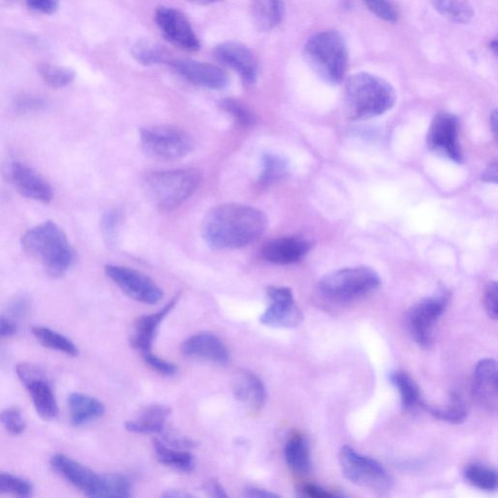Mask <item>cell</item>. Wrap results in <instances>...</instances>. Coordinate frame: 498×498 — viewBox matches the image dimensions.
Listing matches in <instances>:
<instances>
[{"label":"cell","instance_id":"obj_1","mask_svg":"<svg viewBox=\"0 0 498 498\" xmlns=\"http://www.w3.org/2000/svg\"><path fill=\"white\" fill-rule=\"evenodd\" d=\"M268 219L249 206L228 204L211 208L203 221L206 243L215 249H235L256 242L264 235Z\"/></svg>","mask_w":498,"mask_h":498},{"label":"cell","instance_id":"obj_43","mask_svg":"<svg viewBox=\"0 0 498 498\" xmlns=\"http://www.w3.org/2000/svg\"><path fill=\"white\" fill-rule=\"evenodd\" d=\"M484 308L491 318H497V283L491 282L484 293Z\"/></svg>","mask_w":498,"mask_h":498},{"label":"cell","instance_id":"obj_39","mask_svg":"<svg viewBox=\"0 0 498 498\" xmlns=\"http://www.w3.org/2000/svg\"><path fill=\"white\" fill-rule=\"evenodd\" d=\"M32 484L26 479L0 472V493L28 497L32 493Z\"/></svg>","mask_w":498,"mask_h":498},{"label":"cell","instance_id":"obj_20","mask_svg":"<svg viewBox=\"0 0 498 498\" xmlns=\"http://www.w3.org/2000/svg\"><path fill=\"white\" fill-rule=\"evenodd\" d=\"M310 243L300 236H282L265 244L263 256L268 263L277 265H290L305 257Z\"/></svg>","mask_w":498,"mask_h":498},{"label":"cell","instance_id":"obj_37","mask_svg":"<svg viewBox=\"0 0 498 498\" xmlns=\"http://www.w3.org/2000/svg\"><path fill=\"white\" fill-rule=\"evenodd\" d=\"M39 72L44 82L54 89L65 88L76 78L72 69L52 64H42Z\"/></svg>","mask_w":498,"mask_h":498},{"label":"cell","instance_id":"obj_30","mask_svg":"<svg viewBox=\"0 0 498 498\" xmlns=\"http://www.w3.org/2000/svg\"><path fill=\"white\" fill-rule=\"evenodd\" d=\"M131 53L136 61L145 67L170 64L171 60L163 46L148 40L135 42L132 46Z\"/></svg>","mask_w":498,"mask_h":498},{"label":"cell","instance_id":"obj_38","mask_svg":"<svg viewBox=\"0 0 498 498\" xmlns=\"http://www.w3.org/2000/svg\"><path fill=\"white\" fill-rule=\"evenodd\" d=\"M219 106L222 110L227 112L236 123L243 126H253L257 122V118L253 110L246 105L235 98H223L219 102Z\"/></svg>","mask_w":498,"mask_h":498},{"label":"cell","instance_id":"obj_3","mask_svg":"<svg viewBox=\"0 0 498 498\" xmlns=\"http://www.w3.org/2000/svg\"><path fill=\"white\" fill-rule=\"evenodd\" d=\"M24 252L40 259L50 276H64L76 259L68 236L56 223L46 221L28 231L22 239Z\"/></svg>","mask_w":498,"mask_h":498},{"label":"cell","instance_id":"obj_44","mask_svg":"<svg viewBox=\"0 0 498 498\" xmlns=\"http://www.w3.org/2000/svg\"><path fill=\"white\" fill-rule=\"evenodd\" d=\"M161 433H163V432H161ZM163 436H164V440H161V441H163L165 444L172 447H177V449H180V450L190 449V447H193L195 445L194 442L189 438H185V436L179 435L174 432H165L163 433Z\"/></svg>","mask_w":498,"mask_h":498},{"label":"cell","instance_id":"obj_47","mask_svg":"<svg viewBox=\"0 0 498 498\" xmlns=\"http://www.w3.org/2000/svg\"><path fill=\"white\" fill-rule=\"evenodd\" d=\"M205 489L211 497L226 498L228 497L226 490L216 479H209L205 483Z\"/></svg>","mask_w":498,"mask_h":498},{"label":"cell","instance_id":"obj_24","mask_svg":"<svg viewBox=\"0 0 498 498\" xmlns=\"http://www.w3.org/2000/svg\"><path fill=\"white\" fill-rule=\"evenodd\" d=\"M171 414V410L169 406L148 405L141 410L138 417L126 423V429L139 434L161 433L165 429L166 421Z\"/></svg>","mask_w":498,"mask_h":498},{"label":"cell","instance_id":"obj_15","mask_svg":"<svg viewBox=\"0 0 498 498\" xmlns=\"http://www.w3.org/2000/svg\"><path fill=\"white\" fill-rule=\"evenodd\" d=\"M171 67L185 80L209 90H222L229 83L227 73L219 67L190 59L171 60Z\"/></svg>","mask_w":498,"mask_h":498},{"label":"cell","instance_id":"obj_46","mask_svg":"<svg viewBox=\"0 0 498 498\" xmlns=\"http://www.w3.org/2000/svg\"><path fill=\"white\" fill-rule=\"evenodd\" d=\"M16 332V321L6 316H0V339L8 338Z\"/></svg>","mask_w":498,"mask_h":498},{"label":"cell","instance_id":"obj_21","mask_svg":"<svg viewBox=\"0 0 498 498\" xmlns=\"http://www.w3.org/2000/svg\"><path fill=\"white\" fill-rule=\"evenodd\" d=\"M181 353L186 356L203 358L218 364H227L230 354L217 335L198 333L183 342Z\"/></svg>","mask_w":498,"mask_h":498},{"label":"cell","instance_id":"obj_14","mask_svg":"<svg viewBox=\"0 0 498 498\" xmlns=\"http://www.w3.org/2000/svg\"><path fill=\"white\" fill-rule=\"evenodd\" d=\"M157 27L165 39L185 51L197 52L201 48L190 22L176 8L160 6L155 12Z\"/></svg>","mask_w":498,"mask_h":498},{"label":"cell","instance_id":"obj_42","mask_svg":"<svg viewBox=\"0 0 498 498\" xmlns=\"http://www.w3.org/2000/svg\"><path fill=\"white\" fill-rule=\"evenodd\" d=\"M143 355L149 367H152L154 371L161 374V375L173 376L178 373L177 365L170 363V361L159 357L152 352L144 353Z\"/></svg>","mask_w":498,"mask_h":498},{"label":"cell","instance_id":"obj_7","mask_svg":"<svg viewBox=\"0 0 498 498\" xmlns=\"http://www.w3.org/2000/svg\"><path fill=\"white\" fill-rule=\"evenodd\" d=\"M339 462L344 476L359 487L379 494L392 490L393 480L376 459L357 453L350 446H344Z\"/></svg>","mask_w":498,"mask_h":498},{"label":"cell","instance_id":"obj_25","mask_svg":"<svg viewBox=\"0 0 498 498\" xmlns=\"http://www.w3.org/2000/svg\"><path fill=\"white\" fill-rule=\"evenodd\" d=\"M72 426L82 427L104 416L105 405L97 398L74 392L68 398Z\"/></svg>","mask_w":498,"mask_h":498},{"label":"cell","instance_id":"obj_29","mask_svg":"<svg viewBox=\"0 0 498 498\" xmlns=\"http://www.w3.org/2000/svg\"><path fill=\"white\" fill-rule=\"evenodd\" d=\"M154 449L159 462L182 472H190L195 467V458L185 450L172 447L163 441L154 440Z\"/></svg>","mask_w":498,"mask_h":498},{"label":"cell","instance_id":"obj_2","mask_svg":"<svg viewBox=\"0 0 498 498\" xmlns=\"http://www.w3.org/2000/svg\"><path fill=\"white\" fill-rule=\"evenodd\" d=\"M345 102L352 119H369L391 110L396 102V93L388 81L359 72L346 81Z\"/></svg>","mask_w":498,"mask_h":498},{"label":"cell","instance_id":"obj_5","mask_svg":"<svg viewBox=\"0 0 498 498\" xmlns=\"http://www.w3.org/2000/svg\"><path fill=\"white\" fill-rule=\"evenodd\" d=\"M201 181L202 173L195 169L156 171L146 174L143 190L157 208L171 210L189 200Z\"/></svg>","mask_w":498,"mask_h":498},{"label":"cell","instance_id":"obj_23","mask_svg":"<svg viewBox=\"0 0 498 498\" xmlns=\"http://www.w3.org/2000/svg\"><path fill=\"white\" fill-rule=\"evenodd\" d=\"M233 391L236 400L253 409L259 410L266 404L268 394L265 384L251 371L243 370L235 374Z\"/></svg>","mask_w":498,"mask_h":498},{"label":"cell","instance_id":"obj_12","mask_svg":"<svg viewBox=\"0 0 498 498\" xmlns=\"http://www.w3.org/2000/svg\"><path fill=\"white\" fill-rule=\"evenodd\" d=\"M270 306L261 316L264 326L276 328H295L301 325L304 316L296 305L292 290L284 286H269Z\"/></svg>","mask_w":498,"mask_h":498},{"label":"cell","instance_id":"obj_31","mask_svg":"<svg viewBox=\"0 0 498 498\" xmlns=\"http://www.w3.org/2000/svg\"><path fill=\"white\" fill-rule=\"evenodd\" d=\"M421 406L425 408L433 418L454 423V425L465 421L468 415L463 398L456 392L451 393L449 403L445 407L433 406L425 402H423Z\"/></svg>","mask_w":498,"mask_h":498},{"label":"cell","instance_id":"obj_13","mask_svg":"<svg viewBox=\"0 0 498 498\" xmlns=\"http://www.w3.org/2000/svg\"><path fill=\"white\" fill-rule=\"evenodd\" d=\"M430 151L456 163H462L464 157L458 141V119L449 112H440L430 124L428 134Z\"/></svg>","mask_w":498,"mask_h":498},{"label":"cell","instance_id":"obj_11","mask_svg":"<svg viewBox=\"0 0 498 498\" xmlns=\"http://www.w3.org/2000/svg\"><path fill=\"white\" fill-rule=\"evenodd\" d=\"M106 273L112 281L119 286V289L124 294L135 301L155 305L164 296L159 286L151 278L139 271L128 267L107 265Z\"/></svg>","mask_w":498,"mask_h":498},{"label":"cell","instance_id":"obj_50","mask_svg":"<svg viewBox=\"0 0 498 498\" xmlns=\"http://www.w3.org/2000/svg\"><path fill=\"white\" fill-rule=\"evenodd\" d=\"M119 220V216L116 211H110L106 214L103 220V228L106 235H112L115 231L117 223Z\"/></svg>","mask_w":498,"mask_h":498},{"label":"cell","instance_id":"obj_52","mask_svg":"<svg viewBox=\"0 0 498 498\" xmlns=\"http://www.w3.org/2000/svg\"><path fill=\"white\" fill-rule=\"evenodd\" d=\"M483 180L484 181H488V182H493V183H496L497 182V164L495 163H493L491 164L487 170L484 171V172L483 173Z\"/></svg>","mask_w":498,"mask_h":498},{"label":"cell","instance_id":"obj_48","mask_svg":"<svg viewBox=\"0 0 498 498\" xmlns=\"http://www.w3.org/2000/svg\"><path fill=\"white\" fill-rule=\"evenodd\" d=\"M301 492L304 495L314 498H327L336 496V494L318 487L316 484H306L302 488Z\"/></svg>","mask_w":498,"mask_h":498},{"label":"cell","instance_id":"obj_32","mask_svg":"<svg viewBox=\"0 0 498 498\" xmlns=\"http://www.w3.org/2000/svg\"><path fill=\"white\" fill-rule=\"evenodd\" d=\"M431 4L441 16L456 23H468L475 17L467 0H431Z\"/></svg>","mask_w":498,"mask_h":498},{"label":"cell","instance_id":"obj_54","mask_svg":"<svg viewBox=\"0 0 498 498\" xmlns=\"http://www.w3.org/2000/svg\"><path fill=\"white\" fill-rule=\"evenodd\" d=\"M189 2L196 5L205 6L220 2V0H189Z\"/></svg>","mask_w":498,"mask_h":498},{"label":"cell","instance_id":"obj_8","mask_svg":"<svg viewBox=\"0 0 498 498\" xmlns=\"http://www.w3.org/2000/svg\"><path fill=\"white\" fill-rule=\"evenodd\" d=\"M144 153L158 161H174L189 155L195 143L186 131L174 126H154L141 131Z\"/></svg>","mask_w":498,"mask_h":498},{"label":"cell","instance_id":"obj_18","mask_svg":"<svg viewBox=\"0 0 498 498\" xmlns=\"http://www.w3.org/2000/svg\"><path fill=\"white\" fill-rule=\"evenodd\" d=\"M10 177L23 197L43 204L53 200L52 187L31 167L15 161L11 166Z\"/></svg>","mask_w":498,"mask_h":498},{"label":"cell","instance_id":"obj_28","mask_svg":"<svg viewBox=\"0 0 498 498\" xmlns=\"http://www.w3.org/2000/svg\"><path fill=\"white\" fill-rule=\"evenodd\" d=\"M390 381L400 392L404 410L410 412L422 405L420 390L410 374L402 370H395L390 374Z\"/></svg>","mask_w":498,"mask_h":498},{"label":"cell","instance_id":"obj_22","mask_svg":"<svg viewBox=\"0 0 498 498\" xmlns=\"http://www.w3.org/2000/svg\"><path fill=\"white\" fill-rule=\"evenodd\" d=\"M179 297L172 299L163 309L152 315L143 316L136 319L132 333L131 343L142 354L152 352V344L158 334L161 323L177 305Z\"/></svg>","mask_w":498,"mask_h":498},{"label":"cell","instance_id":"obj_33","mask_svg":"<svg viewBox=\"0 0 498 498\" xmlns=\"http://www.w3.org/2000/svg\"><path fill=\"white\" fill-rule=\"evenodd\" d=\"M32 333L37 341L50 350L64 353L70 356L79 354L78 348L71 340L52 329L44 327H35Z\"/></svg>","mask_w":498,"mask_h":498},{"label":"cell","instance_id":"obj_34","mask_svg":"<svg viewBox=\"0 0 498 498\" xmlns=\"http://www.w3.org/2000/svg\"><path fill=\"white\" fill-rule=\"evenodd\" d=\"M131 483L121 475H99L95 497L126 498L131 496Z\"/></svg>","mask_w":498,"mask_h":498},{"label":"cell","instance_id":"obj_55","mask_svg":"<svg viewBox=\"0 0 498 498\" xmlns=\"http://www.w3.org/2000/svg\"><path fill=\"white\" fill-rule=\"evenodd\" d=\"M491 123H492V128L496 135V132H497V111H494L493 112V116L491 117Z\"/></svg>","mask_w":498,"mask_h":498},{"label":"cell","instance_id":"obj_10","mask_svg":"<svg viewBox=\"0 0 498 498\" xmlns=\"http://www.w3.org/2000/svg\"><path fill=\"white\" fill-rule=\"evenodd\" d=\"M16 371L31 395L37 413L46 420H55L59 415V407L45 372L40 366L29 363L18 364Z\"/></svg>","mask_w":498,"mask_h":498},{"label":"cell","instance_id":"obj_19","mask_svg":"<svg viewBox=\"0 0 498 498\" xmlns=\"http://www.w3.org/2000/svg\"><path fill=\"white\" fill-rule=\"evenodd\" d=\"M50 465L69 483L74 485L86 495L95 497L99 475L89 467H87L76 460L68 457L65 455H55L50 459Z\"/></svg>","mask_w":498,"mask_h":498},{"label":"cell","instance_id":"obj_17","mask_svg":"<svg viewBox=\"0 0 498 498\" xmlns=\"http://www.w3.org/2000/svg\"><path fill=\"white\" fill-rule=\"evenodd\" d=\"M472 392L477 403L489 412L495 413L498 405L497 364L492 358L477 364L472 379Z\"/></svg>","mask_w":498,"mask_h":498},{"label":"cell","instance_id":"obj_4","mask_svg":"<svg viewBox=\"0 0 498 498\" xmlns=\"http://www.w3.org/2000/svg\"><path fill=\"white\" fill-rule=\"evenodd\" d=\"M309 66L328 84L338 85L346 76L348 53L344 37L336 31H323L309 37L304 47Z\"/></svg>","mask_w":498,"mask_h":498},{"label":"cell","instance_id":"obj_35","mask_svg":"<svg viewBox=\"0 0 498 498\" xmlns=\"http://www.w3.org/2000/svg\"><path fill=\"white\" fill-rule=\"evenodd\" d=\"M465 477L473 487L479 490L493 492L497 489V472L493 468L481 464H471L465 469Z\"/></svg>","mask_w":498,"mask_h":498},{"label":"cell","instance_id":"obj_27","mask_svg":"<svg viewBox=\"0 0 498 498\" xmlns=\"http://www.w3.org/2000/svg\"><path fill=\"white\" fill-rule=\"evenodd\" d=\"M286 465L298 475H307L310 470L309 445L301 434H295L284 447Z\"/></svg>","mask_w":498,"mask_h":498},{"label":"cell","instance_id":"obj_53","mask_svg":"<svg viewBox=\"0 0 498 498\" xmlns=\"http://www.w3.org/2000/svg\"><path fill=\"white\" fill-rule=\"evenodd\" d=\"M165 497H191V494L189 493H182L180 491H170L169 493L167 492L165 494H164Z\"/></svg>","mask_w":498,"mask_h":498},{"label":"cell","instance_id":"obj_49","mask_svg":"<svg viewBox=\"0 0 498 498\" xmlns=\"http://www.w3.org/2000/svg\"><path fill=\"white\" fill-rule=\"evenodd\" d=\"M30 301L27 297H19L10 306V313L16 317L23 316L27 313Z\"/></svg>","mask_w":498,"mask_h":498},{"label":"cell","instance_id":"obj_9","mask_svg":"<svg viewBox=\"0 0 498 498\" xmlns=\"http://www.w3.org/2000/svg\"><path fill=\"white\" fill-rule=\"evenodd\" d=\"M447 304H449V294L441 291L421 299L409 309L406 326L419 346L429 347L431 345L433 329L445 313Z\"/></svg>","mask_w":498,"mask_h":498},{"label":"cell","instance_id":"obj_36","mask_svg":"<svg viewBox=\"0 0 498 498\" xmlns=\"http://www.w3.org/2000/svg\"><path fill=\"white\" fill-rule=\"evenodd\" d=\"M263 170L259 177V184L263 186H271L281 180L289 173L290 165L280 155L265 154L263 158Z\"/></svg>","mask_w":498,"mask_h":498},{"label":"cell","instance_id":"obj_45","mask_svg":"<svg viewBox=\"0 0 498 498\" xmlns=\"http://www.w3.org/2000/svg\"><path fill=\"white\" fill-rule=\"evenodd\" d=\"M60 0H27L28 6L44 14L52 15L59 8Z\"/></svg>","mask_w":498,"mask_h":498},{"label":"cell","instance_id":"obj_51","mask_svg":"<svg viewBox=\"0 0 498 498\" xmlns=\"http://www.w3.org/2000/svg\"><path fill=\"white\" fill-rule=\"evenodd\" d=\"M244 494L245 497L248 498H271V497H278V494L271 493L264 489H260L257 487H253V485H249V487H246L244 489Z\"/></svg>","mask_w":498,"mask_h":498},{"label":"cell","instance_id":"obj_41","mask_svg":"<svg viewBox=\"0 0 498 498\" xmlns=\"http://www.w3.org/2000/svg\"><path fill=\"white\" fill-rule=\"evenodd\" d=\"M364 3L372 11V14L380 19L388 23H395L397 21V12L390 0H364Z\"/></svg>","mask_w":498,"mask_h":498},{"label":"cell","instance_id":"obj_16","mask_svg":"<svg viewBox=\"0 0 498 498\" xmlns=\"http://www.w3.org/2000/svg\"><path fill=\"white\" fill-rule=\"evenodd\" d=\"M216 58L228 68L239 73L246 85H253L258 78V62L247 46L235 42L220 43L215 50Z\"/></svg>","mask_w":498,"mask_h":498},{"label":"cell","instance_id":"obj_6","mask_svg":"<svg viewBox=\"0 0 498 498\" xmlns=\"http://www.w3.org/2000/svg\"><path fill=\"white\" fill-rule=\"evenodd\" d=\"M381 283L375 270L369 267H352L334 271L318 283L320 295L332 303L356 300L377 290Z\"/></svg>","mask_w":498,"mask_h":498},{"label":"cell","instance_id":"obj_26","mask_svg":"<svg viewBox=\"0 0 498 498\" xmlns=\"http://www.w3.org/2000/svg\"><path fill=\"white\" fill-rule=\"evenodd\" d=\"M251 14L255 28L268 32L281 23L284 6L281 0H251Z\"/></svg>","mask_w":498,"mask_h":498},{"label":"cell","instance_id":"obj_40","mask_svg":"<svg viewBox=\"0 0 498 498\" xmlns=\"http://www.w3.org/2000/svg\"><path fill=\"white\" fill-rule=\"evenodd\" d=\"M0 423L14 435L22 434L27 428L21 410L16 407L0 410Z\"/></svg>","mask_w":498,"mask_h":498}]
</instances>
